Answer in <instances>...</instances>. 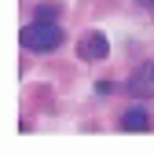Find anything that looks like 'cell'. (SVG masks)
Instances as JSON below:
<instances>
[{
  "label": "cell",
  "mask_w": 154,
  "mask_h": 154,
  "mask_svg": "<svg viewBox=\"0 0 154 154\" xmlns=\"http://www.w3.org/2000/svg\"><path fill=\"white\" fill-rule=\"evenodd\" d=\"M136 4H143V8H150V11H154V0H136Z\"/></svg>",
  "instance_id": "cell-6"
},
{
  "label": "cell",
  "mask_w": 154,
  "mask_h": 154,
  "mask_svg": "<svg viewBox=\"0 0 154 154\" xmlns=\"http://www.w3.org/2000/svg\"><path fill=\"white\" fill-rule=\"evenodd\" d=\"M121 128H125V132H147V128H150V118H147V110H140V106L125 110V118H121Z\"/></svg>",
  "instance_id": "cell-4"
},
{
  "label": "cell",
  "mask_w": 154,
  "mask_h": 154,
  "mask_svg": "<svg viewBox=\"0 0 154 154\" xmlns=\"http://www.w3.org/2000/svg\"><path fill=\"white\" fill-rule=\"evenodd\" d=\"M59 44H63V29L55 22H41L37 18L33 26L22 29V48H29V51H55Z\"/></svg>",
  "instance_id": "cell-1"
},
{
  "label": "cell",
  "mask_w": 154,
  "mask_h": 154,
  "mask_svg": "<svg viewBox=\"0 0 154 154\" xmlns=\"http://www.w3.org/2000/svg\"><path fill=\"white\" fill-rule=\"evenodd\" d=\"M37 18H41V22H55V18H59V8L55 4H41L37 8Z\"/></svg>",
  "instance_id": "cell-5"
},
{
  "label": "cell",
  "mask_w": 154,
  "mask_h": 154,
  "mask_svg": "<svg viewBox=\"0 0 154 154\" xmlns=\"http://www.w3.org/2000/svg\"><path fill=\"white\" fill-rule=\"evenodd\" d=\"M128 92L140 95V99H154V63H143L128 77Z\"/></svg>",
  "instance_id": "cell-3"
},
{
  "label": "cell",
  "mask_w": 154,
  "mask_h": 154,
  "mask_svg": "<svg viewBox=\"0 0 154 154\" xmlns=\"http://www.w3.org/2000/svg\"><path fill=\"white\" fill-rule=\"evenodd\" d=\"M106 51H110V44H106V37H103L99 29L85 33V37H81V44H77V55H81V59H88V63L106 59Z\"/></svg>",
  "instance_id": "cell-2"
}]
</instances>
